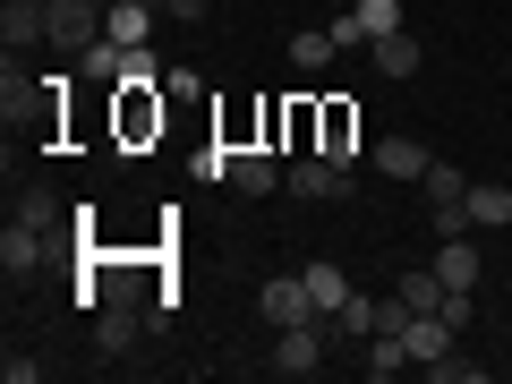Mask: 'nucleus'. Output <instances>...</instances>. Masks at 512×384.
<instances>
[{
	"mask_svg": "<svg viewBox=\"0 0 512 384\" xmlns=\"http://www.w3.org/2000/svg\"><path fill=\"white\" fill-rule=\"evenodd\" d=\"M478 274H487V256H478V231L436 239V282H444V291H478Z\"/></svg>",
	"mask_w": 512,
	"mask_h": 384,
	"instance_id": "obj_8",
	"label": "nucleus"
},
{
	"mask_svg": "<svg viewBox=\"0 0 512 384\" xmlns=\"http://www.w3.org/2000/svg\"><path fill=\"white\" fill-rule=\"evenodd\" d=\"M0 376H9V384H35V376H43V359H26V350H9V359H0Z\"/></svg>",
	"mask_w": 512,
	"mask_h": 384,
	"instance_id": "obj_28",
	"label": "nucleus"
},
{
	"mask_svg": "<svg viewBox=\"0 0 512 384\" xmlns=\"http://www.w3.org/2000/svg\"><path fill=\"white\" fill-rule=\"evenodd\" d=\"M359 367H367V376H410V342H402V333H367V342H359Z\"/></svg>",
	"mask_w": 512,
	"mask_h": 384,
	"instance_id": "obj_16",
	"label": "nucleus"
},
{
	"mask_svg": "<svg viewBox=\"0 0 512 384\" xmlns=\"http://www.w3.org/2000/svg\"><path fill=\"white\" fill-rule=\"evenodd\" d=\"M154 9H163V0H154Z\"/></svg>",
	"mask_w": 512,
	"mask_h": 384,
	"instance_id": "obj_30",
	"label": "nucleus"
},
{
	"mask_svg": "<svg viewBox=\"0 0 512 384\" xmlns=\"http://www.w3.org/2000/svg\"><path fill=\"white\" fill-rule=\"evenodd\" d=\"M163 120H171V103L154 86H120V120H111V137L120 146H154L163 137Z\"/></svg>",
	"mask_w": 512,
	"mask_h": 384,
	"instance_id": "obj_4",
	"label": "nucleus"
},
{
	"mask_svg": "<svg viewBox=\"0 0 512 384\" xmlns=\"http://www.w3.org/2000/svg\"><path fill=\"white\" fill-rule=\"evenodd\" d=\"M103 43V9L94 0H52V52H86Z\"/></svg>",
	"mask_w": 512,
	"mask_h": 384,
	"instance_id": "obj_7",
	"label": "nucleus"
},
{
	"mask_svg": "<svg viewBox=\"0 0 512 384\" xmlns=\"http://www.w3.org/2000/svg\"><path fill=\"white\" fill-rule=\"evenodd\" d=\"M436 316H444V325H453V333H470V316H478V299H470V291H444V308H436Z\"/></svg>",
	"mask_w": 512,
	"mask_h": 384,
	"instance_id": "obj_25",
	"label": "nucleus"
},
{
	"mask_svg": "<svg viewBox=\"0 0 512 384\" xmlns=\"http://www.w3.org/2000/svg\"><path fill=\"white\" fill-rule=\"evenodd\" d=\"M77 60H86V77H94V86H120V77H128V43H86V52H77Z\"/></svg>",
	"mask_w": 512,
	"mask_h": 384,
	"instance_id": "obj_20",
	"label": "nucleus"
},
{
	"mask_svg": "<svg viewBox=\"0 0 512 384\" xmlns=\"http://www.w3.org/2000/svg\"><path fill=\"white\" fill-rule=\"evenodd\" d=\"M393 299H402L410 316H436V308H444V282H436V265H410V274L393 282Z\"/></svg>",
	"mask_w": 512,
	"mask_h": 384,
	"instance_id": "obj_18",
	"label": "nucleus"
},
{
	"mask_svg": "<svg viewBox=\"0 0 512 384\" xmlns=\"http://www.w3.org/2000/svg\"><path fill=\"white\" fill-rule=\"evenodd\" d=\"M18 214H26V222H43V231H60V222H69L52 188H26V197H18Z\"/></svg>",
	"mask_w": 512,
	"mask_h": 384,
	"instance_id": "obj_23",
	"label": "nucleus"
},
{
	"mask_svg": "<svg viewBox=\"0 0 512 384\" xmlns=\"http://www.w3.org/2000/svg\"><path fill=\"white\" fill-rule=\"evenodd\" d=\"M103 35L111 43H146L154 35V0H103Z\"/></svg>",
	"mask_w": 512,
	"mask_h": 384,
	"instance_id": "obj_15",
	"label": "nucleus"
},
{
	"mask_svg": "<svg viewBox=\"0 0 512 384\" xmlns=\"http://www.w3.org/2000/svg\"><path fill=\"white\" fill-rule=\"evenodd\" d=\"M384 35H402V0H350L342 18H333V43H342V52L384 43Z\"/></svg>",
	"mask_w": 512,
	"mask_h": 384,
	"instance_id": "obj_3",
	"label": "nucleus"
},
{
	"mask_svg": "<svg viewBox=\"0 0 512 384\" xmlns=\"http://www.w3.org/2000/svg\"><path fill=\"white\" fill-rule=\"evenodd\" d=\"M60 239H69V231H43V222H26V214H9V231H0V265H9V282H18V274H35L43 256L60 248Z\"/></svg>",
	"mask_w": 512,
	"mask_h": 384,
	"instance_id": "obj_5",
	"label": "nucleus"
},
{
	"mask_svg": "<svg viewBox=\"0 0 512 384\" xmlns=\"http://www.w3.org/2000/svg\"><path fill=\"white\" fill-rule=\"evenodd\" d=\"M120 86H154V52H146V43H128V77H120Z\"/></svg>",
	"mask_w": 512,
	"mask_h": 384,
	"instance_id": "obj_26",
	"label": "nucleus"
},
{
	"mask_svg": "<svg viewBox=\"0 0 512 384\" xmlns=\"http://www.w3.org/2000/svg\"><path fill=\"white\" fill-rule=\"evenodd\" d=\"M427 163H436V154H427L419 137H376V171L384 180H427Z\"/></svg>",
	"mask_w": 512,
	"mask_h": 384,
	"instance_id": "obj_11",
	"label": "nucleus"
},
{
	"mask_svg": "<svg viewBox=\"0 0 512 384\" xmlns=\"http://www.w3.org/2000/svg\"><path fill=\"white\" fill-rule=\"evenodd\" d=\"M333 9H350V0H333Z\"/></svg>",
	"mask_w": 512,
	"mask_h": 384,
	"instance_id": "obj_29",
	"label": "nucleus"
},
{
	"mask_svg": "<svg viewBox=\"0 0 512 384\" xmlns=\"http://www.w3.org/2000/svg\"><path fill=\"white\" fill-rule=\"evenodd\" d=\"M333 52H342V43H333V26H299V35H291V69H308V77L325 69Z\"/></svg>",
	"mask_w": 512,
	"mask_h": 384,
	"instance_id": "obj_19",
	"label": "nucleus"
},
{
	"mask_svg": "<svg viewBox=\"0 0 512 384\" xmlns=\"http://www.w3.org/2000/svg\"><path fill=\"white\" fill-rule=\"evenodd\" d=\"M504 180H512V171H504Z\"/></svg>",
	"mask_w": 512,
	"mask_h": 384,
	"instance_id": "obj_31",
	"label": "nucleus"
},
{
	"mask_svg": "<svg viewBox=\"0 0 512 384\" xmlns=\"http://www.w3.org/2000/svg\"><path fill=\"white\" fill-rule=\"evenodd\" d=\"M282 188H291L299 205H342L350 197V163H333V154H291V163H282Z\"/></svg>",
	"mask_w": 512,
	"mask_h": 384,
	"instance_id": "obj_2",
	"label": "nucleus"
},
{
	"mask_svg": "<svg viewBox=\"0 0 512 384\" xmlns=\"http://www.w3.org/2000/svg\"><path fill=\"white\" fill-rule=\"evenodd\" d=\"M231 163H239V146H205V154H197V180L222 188V180H231Z\"/></svg>",
	"mask_w": 512,
	"mask_h": 384,
	"instance_id": "obj_24",
	"label": "nucleus"
},
{
	"mask_svg": "<svg viewBox=\"0 0 512 384\" xmlns=\"http://www.w3.org/2000/svg\"><path fill=\"white\" fill-rule=\"evenodd\" d=\"M419 376H427V384H487V367H478V359H461V350H444V359H427Z\"/></svg>",
	"mask_w": 512,
	"mask_h": 384,
	"instance_id": "obj_21",
	"label": "nucleus"
},
{
	"mask_svg": "<svg viewBox=\"0 0 512 384\" xmlns=\"http://www.w3.org/2000/svg\"><path fill=\"white\" fill-rule=\"evenodd\" d=\"M512 222V180H470V231H504Z\"/></svg>",
	"mask_w": 512,
	"mask_h": 384,
	"instance_id": "obj_14",
	"label": "nucleus"
},
{
	"mask_svg": "<svg viewBox=\"0 0 512 384\" xmlns=\"http://www.w3.org/2000/svg\"><path fill=\"white\" fill-rule=\"evenodd\" d=\"M333 325H342V342H367V333L384 325V299H350V308L333 316Z\"/></svg>",
	"mask_w": 512,
	"mask_h": 384,
	"instance_id": "obj_22",
	"label": "nucleus"
},
{
	"mask_svg": "<svg viewBox=\"0 0 512 384\" xmlns=\"http://www.w3.org/2000/svg\"><path fill=\"white\" fill-rule=\"evenodd\" d=\"M163 18H180V26H205V18H214V0H163Z\"/></svg>",
	"mask_w": 512,
	"mask_h": 384,
	"instance_id": "obj_27",
	"label": "nucleus"
},
{
	"mask_svg": "<svg viewBox=\"0 0 512 384\" xmlns=\"http://www.w3.org/2000/svg\"><path fill=\"white\" fill-rule=\"evenodd\" d=\"M256 316H265V325H308V316H316V291H308V274H274V282H265V291H256Z\"/></svg>",
	"mask_w": 512,
	"mask_h": 384,
	"instance_id": "obj_6",
	"label": "nucleus"
},
{
	"mask_svg": "<svg viewBox=\"0 0 512 384\" xmlns=\"http://www.w3.org/2000/svg\"><path fill=\"white\" fill-rule=\"evenodd\" d=\"M359 111L350 103H316V154H333V163H359Z\"/></svg>",
	"mask_w": 512,
	"mask_h": 384,
	"instance_id": "obj_9",
	"label": "nucleus"
},
{
	"mask_svg": "<svg viewBox=\"0 0 512 384\" xmlns=\"http://www.w3.org/2000/svg\"><path fill=\"white\" fill-rule=\"evenodd\" d=\"M299 274H308V291H316V316H342L350 299H359V291H350V274L333 265V256H316V265H299Z\"/></svg>",
	"mask_w": 512,
	"mask_h": 384,
	"instance_id": "obj_12",
	"label": "nucleus"
},
{
	"mask_svg": "<svg viewBox=\"0 0 512 384\" xmlns=\"http://www.w3.org/2000/svg\"><path fill=\"white\" fill-rule=\"evenodd\" d=\"M402 342H410V367H427V359H444V350H453L461 333L444 325V316H410V325H402Z\"/></svg>",
	"mask_w": 512,
	"mask_h": 384,
	"instance_id": "obj_17",
	"label": "nucleus"
},
{
	"mask_svg": "<svg viewBox=\"0 0 512 384\" xmlns=\"http://www.w3.org/2000/svg\"><path fill=\"white\" fill-rule=\"evenodd\" d=\"M367 60H376V77H419L427 69V52H419V35H384V43H367Z\"/></svg>",
	"mask_w": 512,
	"mask_h": 384,
	"instance_id": "obj_13",
	"label": "nucleus"
},
{
	"mask_svg": "<svg viewBox=\"0 0 512 384\" xmlns=\"http://www.w3.org/2000/svg\"><path fill=\"white\" fill-rule=\"evenodd\" d=\"M163 308H146V299H103L94 308V359H128V350L146 342V325Z\"/></svg>",
	"mask_w": 512,
	"mask_h": 384,
	"instance_id": "obj_1",
	"label": "nucleus"
},
{
	"mask_svg": "<svg viewBox=\"0 0 512 384\" xmlns=\"http://www.w3.org/2000/svg\"><path fill=\"white\" fill-rule=\"evenodd\" d=\"M231 188H239V197H274V188H282V163H274V146H239V163H231Z\"/></svg>",
	"mask_w": 512,
	"mask_h": 384,
	"instance_id": "obj_10",
	"label": "nucleus"
}]
</instances>
